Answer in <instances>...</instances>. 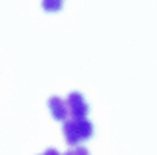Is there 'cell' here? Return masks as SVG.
<instances>
[{
  "mask_svg": "<svg viewBox=\"0 0 157 155\" xmlns=\"http://www.w3.org/2000/svg\"><path fill=\"white\" fill-rule=\"evenodd\" d=\"M64 139L68 145H78L82 143V141L90 139V137L94 135V125L90 119H86L84 117H74L72 119H64Z\"/></svg>",
  "mask_w": 157,
  "mask_h": 155,
  "instance_id": "6da1fadb",
  "label": "cell"
},
{
  "mask_svg": "<svg viewBox=\"0 0 157 155\" xmlns=\"http://www.w3.org/2000/svg\"><path fill=\"white\" fill-rule=\"evenodd\" d=\"M64 6V0H42V8L46 12H58Z\"/></svg>",
  "mask_w": 157,
  "mask_h": 155,
  "instance_id": "277c9868",
  "label": "cell"
},
{
  "mask_svg": "<svg viewBox=\"0 0 157 155\" xmlns=\"http://www.w3.org/2000/svg\"><path fill=\"white\" fill-rule=\"evenodd\" d=\"M48 105H50V113L54 115V119L58 121H64L70 117V112H68V105H66V100H62V97L54 96L48 100Z\"/></svg>",
  "mask_w": 157,
  "mask_h": 155,
  "instance_id": "3957f363",
  "label": "cell"
},
{
  "mask_svg": "<svg viewBox=\"0 0 157 155\" xmlns=\"http://www.w3.org/2000/svg\"><path fill=\"white\" fill-rule=\"evenodd\" d=\"M70 153H76V155H80V153H82V155H84V153H88V151H86L84 147H76V149H72Z\"/></svg>",
  "mask_w": 157,
  "mask_h": 155,
  "instance_id": "5b68a950",
  "label": "cell"
},
{
  "mask_svg": "<svg viewBox=\"0 0 157 155\" xmlns=\"http://www.w3.org/2000/svg\"><path fill=\"white\" fill-rule=\"evenodd\" d=\"M66 105H68L70 115H74V117H84V115H88V109L90 108H88V104H86L84 96H82V93H78V92L70 93L68 100H66Z\"/></svg>",
  "mask_w": 157,
  "mask_h": 155,
  "instance_id": "7a4b0ae2",
  "label": "cell"
}]
</instances>
